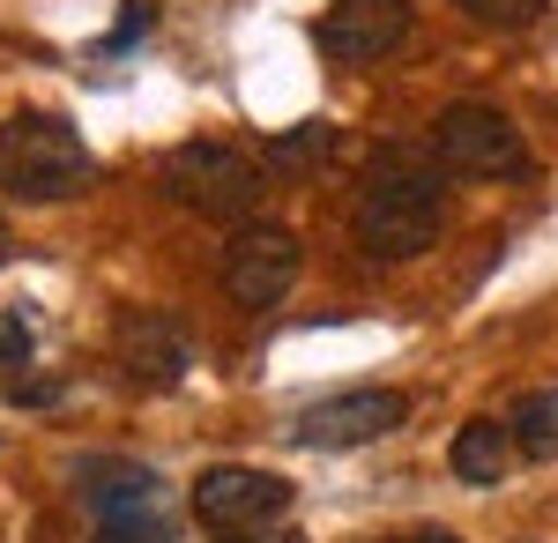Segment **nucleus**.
Segmentation results:
<instances>
[{"label": "nucleus", "mask_w": 558, "mask_h": 543, "mask_svg": "<svg viewBox=\"0 0 558 543\" xmlns=\"http://www.w3.org/2000/svg\"><path fill=\"white\" fill-rule=\"evenodd\" d=\"M432 157L454 179H514V171H529V142H521V126L499 105L462 97V105H447L432 120Z\"/></svg>", "instance_id": "20e7f679"}, {"label": "nucleus", "mask_w": 558, "mask_h": 543, "mask_svg": "<svg viewBox=\"0 0 558 543\" xmlns=\"http://www.w3.org/2000/svg\"><path fill=\"white\" fill-rule=\"evenodd\" d=\"M157 186L172 194L179 209H194L202 224H254L260 194H268V179L246 149H231V142H179L157 157Z\"/></svg>", "instance_id": "7ed1b4c3"}, {"label": "nucleus", "mask_w": 558, "mask_h": 543, "mask_svg": "<svg viewBox=\"0 0 558 543\" xmlns=\"http://www.w3.org/2000/svg\"><path fill=\"white\" fill-rule=\"evenodd\" d=\"M402 543H462V536H447V529H417V536H402Z\"/></svg>", "instance_id": "6ab92c4d"}, {"label": "nucleus", "mask_w": 558, "mask_h": 543, "mask_svg": "<svg viewBox=\"0 0 558 543\" xmlns=\"http://www.w3.org/2000/svg\"><path fill=\"white\" fill-rule=\"evenodd\" d=\"M447 224V165H432V149H402L387 142L373 171H365V194L350 216V239L373 261H417Z\"/></svg>", "instance_id": "f257e3e1"}, {"label": "nucleus", "mask_w": 558, "mask_h": 543, "mask_svg": "<svg viewBox=\"0 0 558 543\" xmlns=\"http://www.w3.org/2000/svg\"><path fill=\"white\" fill-rule=\"evenodd\" d=\"M75 499L89 506V529H97V521H128V514H165V484L142 461L89 455L75 461Z\"/></svg>", "instance_id": "1a4fd4ad"}, {"label": "nucleus", "mask_w": 558, "mask_h": 543, "mask_svg": "<svg viewBox=\"0 0 558 543\" xmlns=\"http://www.w3.org/2000/svg\"><path fill=\"white\" fill-rule=\"evenodd\" d=\"M8 246H15V239H8V224H0V261H8Z\"/></svg>", "instance_id": "aec40b11"}, {"label": "nucleus", "mask_w": 558, "mask_h": 543, "mask_svg": "<svg viewBox=\"0 0 558 543\" xmlns=\"http://www.w3.org/2000/svg\"><path fill=\"white\" fill-rule=\"evenodd\" d=\"M89 543H172V521L165 514H128V521H97Z\"/></svg>", "instance_id": "dca6fc26"}, {"label": "nucleus", "mask_w": 558, "mask_h": 543, "mask_svg": "<svg viewBox=\"0 0 558 543\" xmlns=\"http://www.w3.org/2000/svg\"><path fill=\"white\" fill-rule=\"evenodd\" d=\"M260 157H268L276 171H313V165H328V157H336V126H328V120L283 126V134H268V142H260Z\"/></svg>", "instance_id": "ddd939ff"}, {"label": "nucleus", "mask_w": 558, "mask_h": 543, "mask_svg": "<svg viewBox=\"0 0 558 543\" xmlns=\"http://www.w3.org/2000/svg\"><path fill=\"white\" fill-rule=\"evenodd\" d=\"M120 373L134 387H179L194 373V335L165 313H134V321H120Z\"/></svg>", "instance_id": "9d476101"}, {"label": "nucleus", "mask_w": 558, "mask_h": 543, "mask_svg": "<svg viewBox=\"0 0 558 543\" xmlns=\"http://www.w3.org/2000/svg\"><path fill=\"white\" fill-rule=\"evenodd\" d=\"M149 23H157V0H120V23H112V38L97 45V52H128Z\"/></svg>", "instance_id": "f3484780"}, {"label": "nucleus", "mask_w": 558, "mask_h": 543, "mask_svg": "<svg viewBox=\"0 0 558 543\" xmlns=\"http://www.w3.org/2000/svg\"><path fill=\"white\" fill-rule=\"evenodd\" d=\"M402 418H410V395H395V387H343V395L305 402L291 439L313 447V455H343V447H373L387 432H402Z\"/></svg>", "instance_id": "423d86ee"}, {"label": "nucleus", "mask_w": 558, "mask_h": 543, "mask_svg": "<svg viewBox=\"0 0 558 543\" xmlns=\"http://www.w3.org/2000/svg\"><path fill=\"white\" fill-rule=\"evenodd\" d=\"M31 373V321L23 313H0V395H15Z\"/></svg>", "instance_id": "4468645a"}, {"label": "nucleus", "mask_w": 558, "mask_h": 543, "mask_svg": "<svg viewBox=\"0 0 558 543\" xmlns=\"http://www.w3.org/2000/svg\"><path fill=\"white\" fill-rule=\"evenodd\" d=\"M231 543H305V536H291V529L276 521V529H254V536H231Z\"/></svg>", "instance_id": "a211bd4d"}, {"label": "nucleus", "mask_w": 558, "mask_h": 543, "mask_svg": "<svg viewBox=\"0 0 558 543\" xmlns=\"http://www.w3.org/2000/svg\"><path fill=\"white\" fill-rule=\"evenodd\" d=\"M507 432L529 461H551L558 455V387H529L514 410H507Z\"/></svg>", "instance_id": "f8f14e48"}, {"label": "nucleus", "mask_w": 558, "mask_h": 543, "mask_svg": "<svg viewBox=\"0 0 558 543\" xmlns=\"http://www.w3.org/2000/svg\"><path fill=\"white\" fill-rule=\"evenodd\" d=\"M454 8L470 15L476 31H529L544 15V0H454Z\"/></svg>", "instance_id": "2eb2a0df"}, {"label": "nucleus", "mask_w": 558, "mask_h": 543, "mask_svg": "<svg viewBox=\"0 0 558 543\" xmlns=\"http://www.w3.org/2000/svg\"><path fill=\"white\" fill-rule=\"evenodd\" d=\"M97 179V157L60 112H8L0 120V194L8 202H68Z\"/></svg>", "instance_id": "f03ea898"}, {"label": "nucleus", "mask_w": 558, "mask_h": 543, "mask_svg": "<svg viewBox=\"0 0 558 543\" xmlns=\"http://www.w3.org/2000/svg\"><path fill=\"white\" fill-rule=\"evenodd\" d=\"M410 23H417L410 0H328L320 23H313V45L343 68H373L410 38Z\"/></svg>", "instance_id": "6e6552de"}, {"label": "nucleus", "mask_w": 558, "mask_h": 543, "mask_svg": "<svg viewBox=\"0 0 558 543\" xmlns=\"http://www.w3.org/2000/svg\"><path fill=\"white\" fill-rule=\"evenodd\" d=\"M291 514V484L276 476V469H239V461H223V469H202L194 476V521L209 529V536H254V529H276Z\"/></svg>", "instance_id": "39448f33"}, {"label": "nucleus", "mask_w": 558, "mask_h": 543, "mask_svg": "<svg viewBox=\"0 0 558 543\" xmlns=\"http://www.w3.org/2000/svg\"><path fill=\"white\" fill-rule=\"evenodd\" d=\"M299 231H283V224H239L231 231V246H223V291L231 305H246V313H268V305H283L291 283H299Z\"/></svg>", "instance_id": "0eeeda50"}, {"label": "nucleus", "mask_w": 558, "mask_h": 543, "mask_svg": "<svg viewBox=\"0 0 558 543\" xmlns=\"http://www.w3.org/2000/svg\"><path fill=\"white\" fill-rule=\"evenodd\" d=\"M507 455H514L507 418H470L454 432V447H447V461H454L462 484H499V476H507Z\"/></svg>", "instance_id": "9b49d317"}]
</instances>
